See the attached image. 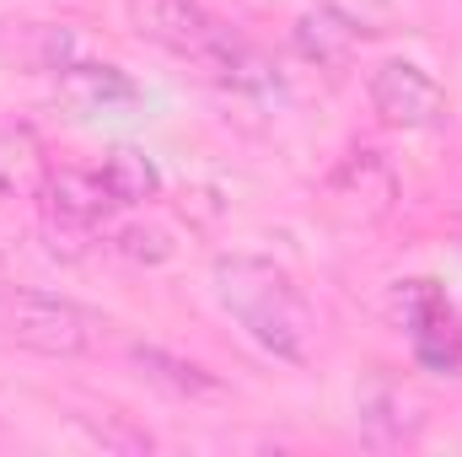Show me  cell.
<instances>
[{"instance_id":"7c38bea8","label":"cell","mask_w":462,"mask_h":457,"mask_svg":"<svg viewBox=\"0 0 462 457\" xmlns=\"http://www.w3.org/2000/svg\"><path fill=\"white\" fill-rule=\"evenodd\" d=\"M32 178H43V162H38V140H32V129H22V124H0V194L27 189Z\"/></svg>"},{"instance_id":"52a82bcc","label":"cell","mask_w":462,"mask_h":457,"mask_svg":"<svg viewBox=\"0 0 462 457\" xmlns=\"http://www.w3.org/2000/svg\"><path fill=\"white\" fill-rule=\"evenodd\" d=\"M129 360L140 366L145 382L167 387L172 398H216L221 393V377L205 360H189V355H178L167 344H129Z\"/></svg>"},{"instance_id":"5bb4252c","label":"cell","mask_w":462,"mask_h":457,"mask_svg":"<svg viewBox=\"0 0 462 457\" xmlns=\"http://www.w3.org/2000/svg\"><path fill=\"white\" fill-rule=\"evenodd\" d=\"M108 253L129 264H167L172 258V237L156 227H114L108 231Z\"/></svg>"},{"instance_id":"6da1fadb","label":"cell","mask_w":462,"mask_h":457,"mask_svg":"<svg viewBox=\"0 0 462 457\" xmlns=\"http://www.w3.org/2000/svg\"><path fill=\"white\" fill-rule=\"evenodd\" d=\"M210 280H216L221 307L247 329V340L258 350H269L285 366H301L312 355V312L280 264L258 253H221L210 264Z\"/></svg>"},{"instance_id":"8fae6325","label":"cell","mask_w":462,"mask_h":457,"mask_svg":"<svg viewBox=\"0 0 462 457\" xmlns=\"http://www.w3.org/2000/svg\"><path fill=\"white\" fill-rule=\"evenodd\" d=\"M97 178H103V189L114 194V205H145V200L162 194V173H156V162L140 156L134 145L108 151V162L97 167Z\"/></svg>"},{"instance_id":"30bf717a","label":"cell","mask_w":462,"mask_h":457,"mask_svg":"<svg viewBox=\"0 0 462 457\" xmlns=\"http://www.w3.org/2000/svg\"><path fill=\"white\" fill-rule=\"evenodd\" d=\"M355 33L339 27L323 5H312V11H301L296 16V27H291V49L307 60V65H318V70H328V65H345L349 54H355Z\"/></svg>"},{"instance_id":"4fadbf2b","label":"cell","mask_w":462,"mask_h":457,"mask_svg":"<svg viewBox=\"0 0 462 457\" xmlns=\"http://www.w3.org/2000/svg\"><path fill=\"white\" fill-rule=\"evenodd\" d=\"M339 27H349L355 38H376L398 22V0H318Z\"/></svg>"},{"instance_id":"9a60e30c","label":"cell","mask_w":462,"mask_h":457,"mask_svg":"<svg viewBox=\"0 0 462 457\" xmlns=\"http://www.w3.org/2000/svg\"><path fill=\"white\" fill-rule=\"evenodd\" d=\"M92 442H97V447H118V452H151V436H145V431H129V425H118V420L92 425Z\"/></svg>"},{"instance_id":"5b68a950","label":"cell","mask_w":462,"mask_h":457,"mask_svg":"<svg viewBox=\"0 0 462 457\" xmlns=\"http://www.w3.org/2000/svg\"><path fill=\"white\" fill-rule=\"evenodd\" d=\"M38 200H43V216L60 237H97L114 216V194L103 189L97 173H76V167H60V173H43L38 178Z\"/></svg>"},{"instance_id":"ba28073f","label":"cell","mask_w":462,"mask_h":457,"mask_svg":"<svg viewBox=\"0 0 462 457\" xmlns=\"http://www.w3.org/2000/svg\"><path fill=\"white\" fill-rule=\"evenodd\" d=\"M420 425H425V415L414 409V398H409L398 382L376 377V382L360 393V431H365V442H376V447H398V442H409Z\"/></svg>"},{"instance_id":"3957f363","label":"cell","mask_w":462,"mask_h":457,"mask_svg":"<svg viewBox=\"0 0 462 457\" xmlns=\"http://www.w3.org/2000/svg\"><path fill=\"white\" fill-rule=\"evenodd\" d=\"M0 329L22 350L54 355V360H76V355L97 350V340H103L97 312H87L70 296H49V291H5L0 296Z\"/></svg>"},{"instance_id":"9c48e42d","label":"cell","mask_w":462,"mask_h":457,"mask_svg":"<svg viewBox=\"0 0 462 457\" xmlns=\"http://www.w3.org/2000/svg\"><path fill=\"white\" fill-rule=\"evenodd\" d=\"M54 81H60V92L76 98L81 108H108V103H129V98H134V81H129L118 65H103V60H92V54L60 65Z\"/></svg>"},{"instance_id":"7a4b0ae2","label":"cell","mask_w":462,"mask_h":457,"mask_svg":"<svg viewBox=\"0 0 462 457\" xmlns=\"http://www.w3.org/2000/svg\"><path fill=\"white\" fill-rule=\"evenodd\" d=\"M129 22L145 43L199 65L205 76L226 81L236 92H263L274 87L269 65L231 33L221 27V16L205 5V0H129Z\"/></svg>"},{"instance_id":"8992f818","label":"cell","mask_w":462,"mask_h":457,"mask_svg":"<svg viewBox=\"0 0 462 457\" xmlns=\"http://www.w3.org/2000/svg\"><path fill=\"white\" fill-rule=\"evenodd\" d=\"M328 194H334L345 210L376 221V216H387L393 200H398V173H393V162H387L382 151L355 145L349 156H339V167L328 173Z\"/></svg>"},{"instance_id":"277c9868","label":"cell","mask_w":462,"mask_h":457,"mask_svg":"<svg viewBox=\"0 0 462 457\" xmlns=\"http://www.w3.org/2000/svg\"><path fill=\"white\" fill-rule=\"evenodd\" d=\"M365 98H371V114L382 118L387 129H441L447 114H452L447 87L425 65H414V60H382V65H371Z\"/></svg>"}]
</instances>
